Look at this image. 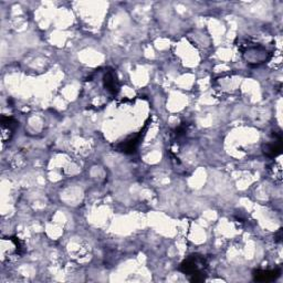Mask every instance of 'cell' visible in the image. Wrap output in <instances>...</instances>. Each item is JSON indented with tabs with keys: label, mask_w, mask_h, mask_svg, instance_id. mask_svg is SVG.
<instances>
[{
	"label": "cell",
	"mask_w": 283,
	"mask_h": 283,
	"mask_svg": "<svg viewBox=\"0 0 283 283\" xmlns=\"http://www.w3.org/2000/svg\"><path fill=\"white\" fill-rule=\"evenodd\" d=\"M206 269H207V262L203 256L193 255L186 259L181 263L180 271L190 277V281L201 282L206 278Z\"/></svg>",
	"instance_id": "6da1fadb"
},
{
	"label": "cell",
	"mask_w": 283,
	"mask_h": 283,
	"mask_svg": "<svg viewBox=\"0 0 283 283\" xmlns=\"http://www.w3.org/2000/svg\"><path fill=\"white\" fill-rule=\"evenodd\" d=\"M103 85L104 89L110 92L111 94L115 95L117 94L119 91V83L118 80L116 78V74L113 70H109L105 72V74L103 76Z\"/></svg>",
	"instance_id": "3957f363"
},
{
	"label": "cell",
	"mask_w": 283,
	"mask_h": 283,
	"mask_svg": "<svg viewBox=\"0 0 283 283\" xmlns=\"http://www.w3.org/2000/svg\"><path fill=\"white\" fill-rule=\"evenodd\" d=\"M280 270H257L253 272V278L258 282H271L280 277Z\"/></svg>",
	"instance_id": "5b68a950"
},
{
	"label": "cell",
	"mask_w": 283,
	"mask_h": 283,
	"mask_svg": "<svg viewBox=\"0 0 283 283\" xmlns=\"http://www.w3.org/2000/svg\"><path fill=\"white\" fill-rule=\"evenodd\" d=\"M1 125H2V128H7L9 129L10 132H14L17 129V127L19 126V123L14 119L13 117H6V116H3L1 118Z\"/></svg>",
	"instance_id": "52a82bcc"
},
{
	"label": "cell",
	"mask_w": 283,
	"mask_h": 283,
	"mask_svg": "<svg viewBox=\"0 0 283 283\" xmlns=\"http://www.w3.org/2000/svg\"><path fill=\"white\" fill-rule=\"evenodd\" d=\"M243 56L247 63H253L255 65H259L265 63L271 55L270 52L261 45H253V47H248L247 49L243 51Z\"/></svg>",
	"instance_id": "7a4b0ae2"
},
{
	"label": "cell",
	"mask_w": 283,
	"mask_h": 283,
	"mask_svg": "<svg viewBox=\"0 0 283 283\" xmlns=\"http://www.w3.org/2000/svg\"><path fill=\"white\" fill-rule=\"evenodd\" d=\"M141 136H142V132L140 134H137L135 137L129 138V140L125 141L122 144H119L118 145L119 152L126 153V154H132V153L135 152L137 146H138V144H140Z\"/></svg>",
	"instance_id": "8992f818"
},
{
	"label": "cell",
	"mask_w": 283,
	"mask_h": 283,
	"mask_svg": "<svg viewBox=\"0 0 283 283\" xmlns=\"http://www.w3.org/2000/svg\"><path fill=\"white\" fill-rule=\"evenodd\" d=\"M275 135V142H271V143H266L265 145L262 146V151H263V154L266 156L273 158L278 156L281 153L282 150V138L281 135H277V134H273Z\"/></svg>",
	"instance_id": "277c9868"
}]
</instances>
